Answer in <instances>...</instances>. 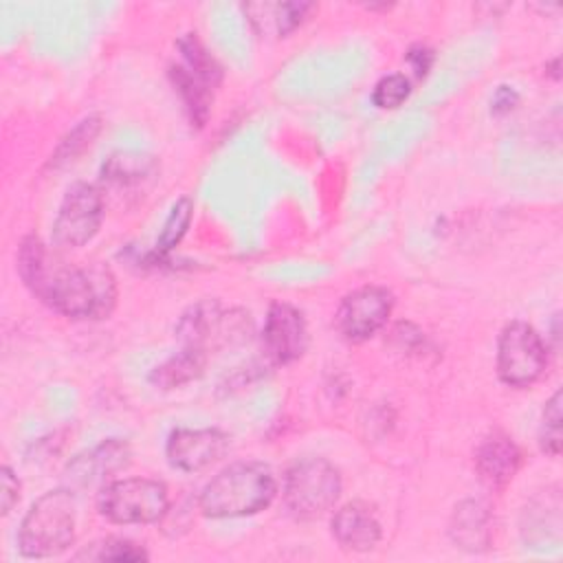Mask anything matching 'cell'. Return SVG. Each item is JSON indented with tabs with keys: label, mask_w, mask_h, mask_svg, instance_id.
Listing matches in <instances>:
<instances>
[{
	"label": "cell",
	"mask_w": 563,
	"mask_h": 563,
	"mask_svg": "<svg viewBox=\"0 0 563 563\" xmlns=\"http://www.w3.org/2000/svg\"><path fill=\"white\" fill-rule=\"evenodd\" d=\"M169 77L178 90V95L185 101V108L191 117V121L196 125H202L209 117V108H211V86L207 81H202L200 77H196L194 73H189L183 64L172 66Z\"/></svg>",
	"instance_id": "obj_17"
},
{
	"label": "cell",
	"mask_w": 563,
	"mask_h": 563,
	"mask_svg": "<svg viewBox=\"0 0 563 563\" xmlns=\"http://www.w3.org/2000/svg\"><path fill=\"white\" fill-rule=\"evenodd\" d=\"M409 92H411L409 79L402 73H391L376 81L372 101L378 108H398L409 97Z\"/></svg>",
	"instance_id": "obj_24"
},
{
	"label": "cell",
	"mask_w": 563,
	"mask_h": 563,
	"mask_svg": "<svg viewBox=\"0 0 563 563\" xmlns=\"http://www.w3.org/2000/svg\"><path fill=\"white\" fill-rule=\"evenodd\" d=\"M205 365H207V352L183 345L180 352H176L174 356H169L167 361H163L150 372V383L156 389H174L196 380L202 374Z\"/></svg>",
	"instance_id": "obj_16"
},
{
	"label": "cell",
	"mask_w": 563,
	"mask_h": 563,
	"mask_svg": "<svg viewBox=\"0 0 563 563\" xmlns=\"http://www.w3.org/2000/svg\"><path fill=\"white\" fill-rule=\"evenodd\" d=\"M407 62L411 64V68H413V73H416L418 77H424L427 70L431 68L433 51L427 48V46H413V48H409V53H407Z\"/></svg>",
	"instance_id": "obj_27"
},
{
	"label": "cell",
	"mask_w": 563,
	"mask_h": 563,
	"mask_svg": "<svg viewBox=\"0 0 563 563\" xmlns=\"http://www.w3.org/2000/svg\"><path fill=\"white\" fill-rule=\"evenodd\" d=\"M77 501L73 490L55 488L33 501L18 530V548L24 556L46 559L66 552L75 541Z\"/></svg>",
	"instance_id": "obj_3"
},
{
	"label": "cell",
	"mask_w": 563,
	"mask_h": 563,
	"mask_svg": "<svg viewBox=\"0 0 563 563\" xmlns=\"http://www.w3.org/2000/svg\"><path fill=\"white\" fill-rule=\"evenodd\" d=\"M0 486H2V515H9L13 504L20 497V482L9 466L0 468Z\"/></svg>",
	"instance_id": "obj_26"
},
{
	"label": "cell",
	"mask_w": 563,
	"mask_h": 563,
	"mask_svg": "<svg viewBox=\"0 0 563 563\" xmlns=\"http://www.w3.org/2000/svg\"><path fill=\"white\" fill-rule=\"evenodd\" d=\"M229 449V438L220 429H174L167 438V460L183 473H196L218 462Z\"/></svg>",
	"instance_id": "obj_11"
},
{
	"label": "cell",
	"mask_w": 563,
	"mask_h": 563,
	"mask_svg": "<svg viewBox=\"0 0 563 563\" xmlns=\"http://www.w3.org/2000/svg\"><path fill=\"white\" fill-rule=\"evenodd\" d=\"M152 169H154V161L150 156L134 154V152H119L106 161L101 174H103V180L108 183L132 185L150 176Z\"/></svg>",
	"instance_id": "obj_18"
},
{
	"label": "cell",
	"mask_w": 563,
	"mask_h": 563,
	"mask_svg": "<svg viewBox=\"0 0 563 563\" xmlns=\"http://www.w3.org/2000/svg\"><path fill=\"white\" fill-rule=\"evenodd\" d=\"M332 534L336 543L352 552L372 550L380 541V521L365 501H350L332 515Z\"/></svg>",
	"instance_id": "obj_13"
},
{
	"label": "cell",
	"mask_w": 563,
	"mask_h": 563,
	"mask_svg": "<svg viewBox=\"0 0 563 563\" xmlns=\"http://www.w3.org/2000/svg\"><path fill=\"white\" fill-rule=\"evenodd\" d=\"M548 365V354L539 332L526 321L508 323L497 341V374L510 387L537 383Z\"/></svg>",
	"instance_id": "obj_6"
},
{
	"label": "cell",
	"mask_w": 563,
	"mask_h": 563,
	"mask_svg": "<svg viewBox=\"0 0 563 563\" xmlns=\"http://www.w3.org/2000/svg\"><path fill=\"white\" fill-rule=\"evenodd\" d=\"M130 462V446L125 440L110 438L92 446L90 451L77 455L68 468L66 475L75 486H90L97 482L108 479L112 473L123 468Z\"/></svg>",
	"instance_id": "obj_12"
},
{
	"label": "cell",
	"mask_w": 563,
	"mask_h": 563,
	"mask_svg": "<svg viewBox=\"0 0 563 563\" xmlns=\"http://www.w3.org/2000/svg\"><path fill=\"white\" fill-rule=\"evenodd\" d=\"M341 495L339 468L325 457H301L284 475L286 510L301 521L325 515Z\"/></svg>",
	"instance_id": "obj_4"
},
{
	"label": "cell",
	"mask_w": 563,
	"mask_h": 563,
	"mask_svg": "<svg viewBox=\"0 0 563 563\" xmlns=\"http://www.w3.org/2000/svg\"><path fill=\"white\" fill-rule=\"evenodd\" d=\"M312 9L310 2H284L275 7V24H277V33L286 35L290 31H295L301 20L306 18V13Z\"/></svg>",
	"instance_id": "obj_25"
},
{
	"label": "cell",
	"mask_w": 563,
	"mask_h": 563,
	"mask_svg": "<svg viewBox=\"0 0 563 563\" xmlns=\"http://www.w3.org/2000/svg\"><path fill=\"white\" fill-rule=\"evenodd\" d=\"M103 220V198L90 183H75L66 189L53 222L55 249H77L90 242Z\"/></svg>",
	"instance_id": "obj_7"
},
{
	"label": "cell",
	"mask_w": 563,
	"mask_h": 563,
	"mask_svg": "<svg viewBox=\"0 0 563 563\" xmlns=\"http://www.w3.org/2000/svg\"><path fill=\"white\" fill-rule=\"evenodd\" d=\"M18 271L26 288L48 308L70 319H103L117 301V284L103 264L70 266L29 235L18 249Z\"/></svg>",
	"instance_id": "obj_1"
},
{
	"label": "cell",
	"mask_w": 563,
	"mask_h": 563,
	"mask_svg": "<svg viewBox=\"0 0 563 563\" xmlns=\"http://www.w3.org/2000/svg\"><path fill=\"white\" fill-rule=\"evenodd\" d=\"M97 508L112 523H154L169 508L167 486L150 477L114 479L101 488Z\"/></svg>",
	"instance_id": "obj_5"
},
{
	"label": "cell",
	"mask_w": 563,
	"mask_h": 563,
	"mask_svg": "<svg viewBox=\"0 0 563 563\" xmlns=\"http://www.w3.org/2000/svg\"><path fill=\"white\" fill-rule=\"evenodd\" d=\"M191 218H194L191 198H187V196L178 198L172 205V209H169V213H167V218L161 227V233H158V240H156V253L158 255H165V253H169L172 249L178 246V242L183 240V235L187 233V229L191 224Z\"/></svg>",
	"instance_id": "obj_20"
},
{
	"label": "cell",
	"mask_w": 563,
	"mask_h": 563,
	"mask_svg": "<svg viewBox=\"0 0 563 563\" xmlns=\"http://www.w3.org/2000/svg\"><path fill=\"white\" fill-rule=\"evenodd\" d=\"M99 128H101L99 117H86L84 121H79V123L62 139V143L57 145L55 154L51 156V165H53V167H59V165H64V163L75 161V158L92 143V139L97 136Z\"/></svg>",
	"instance_id": "obj_21"
},
{
	"label": "cell",
	"mask_w": 563,
	"mask_h": 563,
	"mask_svg": "<svg viewBox=\"0 0 563 563\" xmlns=\"http://www.w3.org/2000/svg\"><path fill=\"white\" fill-rule=\"evenodd\" d=\"M539 444L552 457H556L561 453V391H554V396L545 402L543 418H541V431H539Z\"/></svg>",
	"instance_id": "obj_23"
},
{
	"label": "cell",
	"mask_w": 563,
	"mask_h": 563,
	"mask_svg": "<svg viewBox=\"0 0 563 563\" xmlns=\"http://www.w3.org/2000/svg\"><path fill=\"white\" fill-rule=\"evenodd\" d=\"M176 334L185 347L209 352L211 347L229 343L233 334H242V328L231 314L222 312L218 301L202 299L187 308L176 325Z\"/></svg>",
	"instance_id": "obj_10"
},
{
	"label": "cell",
	"mask_w": 563,
	"mask_h": 563,
	"mask_svg": "<svg viewBox=\"0 0 563 563\" xmlns=\"http://www.w3.org/2000/svg\"><path fill=\"white\" fill-rule=\"evenodd\" d=\"M519 464H521L519 446L512 442L510 435L501 431L488 433L475 451V466L479 475L493 486L508 484L515 477Z\"/></svg>",
	"instance_id": "obj_14"
},
{
	"label": "cell",
	"mask_w": 563,
	"mask_h": 563,
	"mask_svg": "<svg viewBox=\"0 0 563 563\" xmlns=\"http://www.w3.org/2000/svg\"><path fill=\"white\" fill-rule=\"evenodd\" d=\"M178 48L183 55V66L194 73L196 77H200L202 81H207L211 88L220 84L222 79V68L218 66V62L211 57V53L202 46V42L187 33L178 40Z\"/></svg>",
	"instance_id": "obj_19"
},
{
	"label": "cell",
	"mask_w": 563,
	"mask_h": 563,
	"mask_svg": "<svg viewBox=\"0 0 563 563\" xmlns=\"http://www.w3.org/2000/svg\"><path fill=\"white\" fill-rule=\"evenodd\" d=\"M75 559H88V561H145L147 559V552L128 541V539H117V537H110V539H101V541H95L90 543L86 550H81Z\"/></svg>",
	"instance_id": "obj_22"
},
{
	"label": "cell",
	"mask_w": 563,
	"mask_h": 563,
	"mask_svg": "<svg viewBox=\"0 0 563 563\" xmlns=\"http://www.w3.org/2000/svg\"><path fill=\"white\" fill-rule=\"evenodd\" d=\"M517 101H519L517 92L512 88H508V86H501L497 90V95L493 97V112H497V114L510 112L517 106Z\"/></svg>",
	"instance_id": "obj_28"
},
{
	"label": "cell",
	"mask_w": 563,
	"mask_h": 563,
	"mask_svg": "<svg viewBox=\"0 0 563 563\" xmlns=\"http://www.w3.org/2000/svg\"><path fill=\"white\" fill-rule=\"evenodd\" d=\"M394 297L383 286H361L343 297L334 314L336 330L352 343L367 341L389 319Z\"/></svg>",
	"instance_id": "obj_8"
},
{
	"label": "cell",
	"mask_w": 563,
	"mask_h": 563,
	"mask_svg": "<svg viewBox=\"0 0 563 563\" xmlns=\"http://www.w3.org/2000/svg\"><path fill=\"white\" fill-rule=\"evenodd\" d=\"M275 493V475L264 462H235L205 484L198 506L211 519L246 517L264 510Z\"/></svg>",
	"instance_id": "obj_2"
},
{
	"label": "cell",
	"mask_w": 563,
	"mask_h": 563,
	"mask_svg": "<svg viewBox=\"0 0 563 563\" xmlns=\"http://www.w3.org/2000/svg\"><path fill=\"white\" fill-rule=\"evenodd\" d=\"M262 343L266 356L277 365H286L303 356L308 347V325L303 312L286 301H273L266 312Z\"/></svg>",
	"instance_id": "obj_9"
},
{
	"label": "cell",
	"mask_w": 563,
	"mask_h": 563,
	"mask_svg": "<svg viewBox=\"0 0 563 563\" xmlns=\"http://www.w3.org/2000/svg\"><path fill=\"white\" fill-rule=\"evenodd\" d=\"M449 534L455 545H460L468 552L484 550L490 539L486 506L475 499H468V501H462L460 506H455L451 526H449Z\"/></svg>",
	"instance_id": "obj_15"
}]
</instances>
